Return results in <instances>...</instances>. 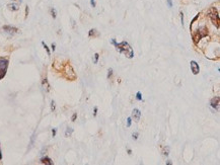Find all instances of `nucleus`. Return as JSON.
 <instances>
[{"label": "nucleus", "mask_w": 220, "mask_h": 165, "mask_svg": "<svg viewBox=\"0 0 220 165\" xmlns=\"http://www.w3.org/2000/svg\"><path fill=\"white\" fill-rule=\"evenodd\" d=\"M211 106H212L213 108H216V109L219 108V97H218V96L214 97L213 99L211 100Z\"/></svg>", "instance_id": "0eeeda50"}, {"label": "nucleus", "mask_w": 220, "mask_h": 165, "mask_svg": "<svg viewBox=\"0 0 220 165\" xmlns=\"http://www.w3.org/2000/svg\"><path fill=\"white\" fill-rule=\"evenodd\" d=\"M3 29H4L6 32H8V34H10V35H14V34H16V32L18 31V29H17L16 27L9 26V25H5V26H3Z\"/></svg>", "instance_id": "39448f33"}, {"label": "nucleus", "mask_w": 220, "mask_h": 165, "mask_svg": "<svg viewBox=\"0 0 220 165\" xmlns=\"http://www.w3.org/2000/svg\"><path fill=\"white\" fill-rule=\"evenodd\" d=\"M167 5H168V7H172V2H171V0H167Z\"/></svg>", "instance_id": "a211bd4d"}, {"label": "nucleus", "mask_w": 220, "mask_h": 165, "mask_svg": "<svg viewBox=\"0 0 220 165\" xmlns=\"http://www.w3.org/2000/svg\"><path fill=\"white\" fill-rule=\"evenodd\" d=\"M90 4H91L92 7H95V2L93 1V0H91V1H90Z\"/></svg>", "instance_id": "6ab92c4d"}, {"label": "nucleus", "mask_w": 220, "mask_h": 165, "mask_svg": "<svg viewBox=\"0 0 220 165\" xmlns=\"http://www.w3.org/2000/svg\"><path fill=\"white\" fill-rule=\"evenodd\" d=\"M7 68V61L4 59H0V78L5 75V71Z\"/></svg>", "instance_id": "7ed1b4c3"}, {"label": "nucleus", "mask_w": 220, "mask_h": 165, "mask_svg": "<svg viewBox=\"0 0 220 165\" xmlns=\"http://www.w3.org/2000/svg\"><path fill=\"white\" fill-rule=\"evenodd\" d=\"M76 116H77L76 114H74V115L72 116V120H73V122H74V120H75V118H76Z\"/></svg>", "instance_id": "4be33fe9"}, {"label": "nucleus", "mask_w": 220, "mask_h": 165, "mask_svg": "<svg viewBox=\"0 0 220 165\" xmlns=\"http://www.w3.org/2000/svg\"><path fill=\"white\" fill-rule=\"evenodd\" d=\"M73 132V130L71 129V128H68V130L66 131V133H65V135H66V137H68V135H70L71 133Z\"/></svg>", "instance_id": "9d476101"}, {"label": "nucleus", "mask_w": 220, "mask_h": 165, "mask_svg": "<svg viewBox=\"0 0 220 165\" xmlns=\"http://www.w3.org/2000/svg\"><path fill=\"white\" fill-rule=\"evenodd\" d=\"M52 49H53V51H55V44H53V45H52Z\"/></svg>", "instance_id": "5701e85b"}, {"label": "nucleus", "mask_w": 220, "mask_h": 165, "mask_svg": "<svg viewBox=\"0 0 220 165\" xmlns=\"http://www.w3.org/2000/svg\"><path fill=\"white\" fill-rule=\"evenodd\" d=\"M191 70H192V72H193V74H195V75H197L198 73L200 72V68H199V65L197 64V62L196 61H191Z\"/></svg>", "instance_id": "20e7f679"}, {"label": "nucleus", "mask_w": 220, "mask_h": 165, "mask_svg": "<svg viewBox=\"0 0 220 165\" xmlns=\"http://www.w3.org/2000/svg\"><path fill=\"white\" fill-rule=\"evenodd\" d=\"M42 45H43V46H44V48H45V50H46V51H47V53H48V55H50V50H49V48H48V47H47V45H46V44H45V43H44V42H43V43H42Z\"/></svg>", "instance_id": "9b49d317"}, {"label": "nucleus", "mask_w": 220, "mask_h": 165, "mask_svg": "<svg viewBox=\"0 0 220 165\" xmlns=\"http://www.w3.org/2000/svg\"><path fill=\"white\" fill-rule=\"evenodd\" d=\"M41 162L43 164H47V165H52L53 164V162L50 158H43V159H41Z\"/></svg>", "instance_id": "6e6552de"}, {"label": "nucleus", "mask_w": 220, "mask_h": 165, "mask_svg": "<svg viewBox=\"0 0 220 165\" xmlns=\"http://www.w3.org/2000/svg\"><path fill=\"white\" fill-rule=\"evenodd\" d=\"M168 151H169V148H168V147H167V148H164L163 154H164V155H166V156H167V155H168Z\"/></svg>", "instance_id": "f8f14e48"}, {"label": "nucleus", "mask_w": 220, "mask_h": 165, "mask_svg": "<svg viewBox=\"0 0 220 165\" xmlns=\"http://www.w3.org/2000/svg\"><path fill=\"white\" fill-rule=\"evenodd\" d=\"M115 46H116L117 50H118L120 53L124 54L126 57H128V58H133V57H134L133 49L130 47V45H129L128 43L123 42V43H121V44H116Z\"/></svg>", "instance_id": "f257e3e1"}, {"label": "nucleus", "mask_w": 220, "mask_h": 165, "mask_svg": "<svg viewBox=\"0 0 220 165\" xmlns=\"http://www.w3.org/2000/svg\"><path fill=\"white\" fill-rule=\"evenodd\" d=\"M0 159H1V152H0Z\"/></svg>", "instance_id": "393cba45"}, {"label": "nucleus", "mask_w": 220, "mask_h": 165, "mask_svg": "<svg viewBox=\"0 0 220 165\" xmlns=\"http://www.w3.org/2000/svg\"><path fill=\"white\" fill-rule=\"evenodd\" d=\"M55 134H56V131L53 130V136H55Z\"/></svg>", "instance_id": "b1692460"}, {"label": "nucleus", "mask_w": 220, "mask_h": 165, "mask_svg": "<svg viewBox=\"0 0 220 165\" xmlns=\"http://www.w3.org/2000/svg\"><path fill=\"white\" fill-rule=\"evenodd\" d=\"M140 117H141V113H140V111H139V109H137V108H135L134 111H133V113H132V118H134L135 122H139Z\"/></svg>", "instance_id": "423d86ee"}, {"label": "nucleus", "mask_w": 220, "mask_h": 165, "mask_svg": "<svg viewBox=\"0 0 220 165\" xmlns=\"http://www.w3.org/2000/svg\"><path fill=\"white\" fill-rule=\"evenodd\" d=\"M8 8L10 10H18V5L17 4H8Z\"/></svg>", "instance_id": "1a4fd4ad"}, {"label": "nucleus", "mask_w": 220, "mask_h": 165, "mask_svg": "<svg viewBox=\"0 0 220 165\" xmlns=\"http://www.w3.org/2000/svg\"><path fill=\"white\" fill-rule=\"evenodd\" d=\"M208 13H209V17L211 18L213 24H215L216 27H219V14H218L217 9L212 7V8H210Z\"/></svg>", "instance_id": "f03ea898"}, {"label": "nucleus", "mask_w": 220, "mask_h": 165, "mask_svg": "<svg viewBox=\"0 0 220 165\" xmlns=\"http://www.w3.org/2000/svg\"><path fill=\"white\" fill-rule=\"evenodd\" d=\"M52 111H55V102L52 101Z\"/></svg>", "instance_id": "aec40b11"}, {"label": "nucleus", "mask_w": 220, "mask_h": 165, "mask_svg": "<svg viewBox=\"0 0 220 165\" xmlns=\"http://www.w3.org/2000/svg\"><path fill=\"white\" fill-rule=\"evenodd\" d=\"M51 12H52V16H53L54 18L56 17V11H55V9H54V8L51 9Z\"/></svg>", "instance_id": "4468645a"}, {"label": "nucleus", "mask_w": 220, "mask_h": 165, "mask_svg": "<svg viewBox=\"0 0 220 165\" xmlns=\"http://www.w3.org/2000/svg\"><path fill=\"white\" fill-rule=\"evenodd\" d=\"M94 63H97V60H98V54H95L94 55Z\"/></svg>", "instance_id": "f3484780"}, {"label": "nucleus", "mask_w": 220, "mask_h": 165, "mask_svg": "<svg viewBox=\"0 0 220 165\" xmlns=\"http://www.w3.org/2000/svg\"><path fill=\"white\" fill-rule=\"evenodd\" d=\"M133 138H134V139H137V138H138V133L133 134Z\"/></svg>", "instance_id": "412c9836"}, {"label": "nucleus", "mask_w": 220, "mask_h": 165, "mask_svg": "<svg viewBox=\"0 0 220 165\" xmlns=\"http://www.w3.org/2000/svg\"><path fill=\"white\" fill-rule=\"evenodd\" d=\"M130 126H131V118L127 119V127H130Z\"/></svg>", "instance_id": "dca6fc26"}, {"label": "nucleus", "mask_w": 220, "mask_h": 165, "mask_svg": "<svg viewBox=\"0 0 220 165\" xmlns=\"http://www.w3.org/2000/svg\"><path fill=\"white\" fill-rule=\"evenodd\" d=\"M136 98L138 100H141L142 99V96H141V93L140 92H137V94H136Z\"/></svg>", "instance_id": "ddd939ff"}, {"label": "nucleus", "mask_w": 220, "mask_h": 165, "mask_svg": "<svg viewBox=\"0 0 220 165\" xmlns=\"http://www.w3.org/2000/svg\"><path fill=\"white\" fill-rule=\"evenodd\" d=\"M112 74H113V70L110 69V70H109V74H108V78H110V77L112 76Z\"/></svg>", "instance_id": "2eb2a0df"}]
</instances>
